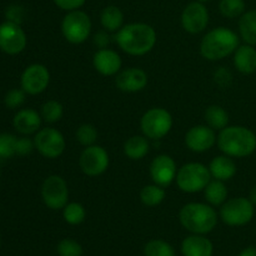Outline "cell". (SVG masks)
Masks as SVG:
<instances>
[{
  "mask_svg": "<svg viewBox=\"0 0 256 256\" xmlns=\"http://www.w3.org/2000/svg\"><path fill=\"white\" fill-rule=\"evenodd\" d=\"M115 42L126 54L142 56L154 49L156 44V32L152 25L145 22H132L116 32Z\"/></svg>",
  "mask_w": 256,
  "mask_h": 256,
  "instance_id": "cell-1",
  "label": "cell"
},
{
  "mask_svg": "<svg viewBox=\"0 0 256 256\" xmlns=\"http://www.w3.org/2000/svg\"><path fill=\"white\" fill-rule=\"evenodd\" d=\"M216 144L228 156L246 158L256 150V135L249 128L232 125L220 130Z\"/></svg>",
  "mask_w": 256,
  "mask_h": 256,
  "instance_id": "cell-2",
  "label": "cell"
},
{
  "mask_svg": "<svg viewBox=\"0 0 256 256\" xmlns=\"http://www.w3.org/2000/svg\"><path fill=\"white\" fill-rule=\"evenodd\" d=\"M239 35L232 29L225 26L215 28L210 30L202 40L200 54L204 59L218 62L234 54L239 48Z\"/></svg>",
  "mask_w": 256,
  "mask_h": 256,
  "instance_id": "cell-3",
  "label": "cell"
},
{
  "mask_svg": "<svg viewBox=\"0 0 256 256\" xmlns=\"http://www.w3.org/2000/svg\"><path fill=\"white\" fill-rule=\"evenodd\" d=\"M182 226L192 234L205 235L214 230L218 224V212L209 204L189 202L179 212Z\"/></svg>",
  "mask_w": 256,
  "mask_h": 256,
  "instance_id": "cell-4",
  "label": "cell"
},
{
  "mask_svg": "<svg viewBox=\"0 0 256 256\" xmlns=\"http://www.w3.org/2000/svg\"><path fill=\"white\" fill-rule=\"evenodd\" d=\"M175 182L182 192L195 194L204 192L206 185L212 182V174L209 168L202 162H188L178 170Z\"/></svg>",
  "mask_w": 256,
  "mask_h": 256,
  "instance_id": "cell-5",
  "label": "cell"
},
{
  "mask_svg": "<svg viewBox=\"0 0 256 256\" xmlns=\"http://www.w3.org/2000/svg\"><path fill=\"white\" fill-rule=\"evenodd\" d=\"M140 128L144 136L159 140L166 136L172 128V116L164 108H152L142 116Z\"/></svg>",
  "mask_w": 256,
  "mask_h": 256,
  "instance_id": "cell-6",
  "label": "cell"
},
{
  "mask_svg": "<svg viewBox=\"0 0 256 256\" xmlns=\"http://www.w3.org/2000/svg\"><path fill=\"white\" fill-rule=\"evenodd\" d=\"M254 214V204L248 198H232L220 208V218L229 226H244L252 222Z\"/></svg>",
  "mask_w": 256,
  "mask_h": 256,
  "instance_id": "cell-7",
  "label": "cell"
},
{
  "mask_svg": "<svg viewBox=\"0 0 256 256\" xmlns=\"http://www.w3.org/2000/svg\"><path fill=\"white\" fill-rule=\"evenodd\" d=\"M62 32L65 40L72 44H82L92 32V20L85 12H68L62 22Z\"/></svg>",
  "mask_w": 256,
  "mask_h": 256,
  "instance_id": "cell-8",
  "label": "cell"
},
{
  "mask_svg": "<svg viewBox=\"0 0 256 256\" xmlns=\"http://www.w3.org/2000/svg\"><path fill=\"white\" fill-rule=\"evenodd\" d=\"M42 198L44 204L52 210L64 209L69 202V188L64 178L50 175L42 185Z\"/></svg>",
  "mask_w": 256,
  "mask_h": 256,
  "instance_id": "cell-9",
  "label": "cell"
},
{
  "mask_svg": "<svg viewBox=\"0 0 256 256\" xmlns=\"http://www.w3.org/2000/svg\"><path fill=\"white\" fill-rule=\"evenodd\" d=\"M35 149L46 159H56L65 150V138L54 128H42L35 134Z\"/></svg>",
  "mask_w": 256,
  "mask_h": 256,
  "instance_id": "cell-10",
  "label": "cell"
},
{
  "mask_svg": "<svg viewBox=\"0 0 256 256\" xmlns=\"http://www.w3.org/2000/svg\"><path fill=\"white\" fill-rule=\"evenodd\" d=\"M110 164L109 154L99 145L86 146L79 158V166L85 175L90 178L104 174Z\"/></svg>",
  "mask_w": 256,
  "mask_h": 256,
  "instance_id": "cell-11",
  "label": "cell"
},
{
  "mask_svg": "<svg viewBox=\"0 0 256 256\" xmlns=\"http://www.w3.org/2000/svg\"><path fill=\"white\" fill-rule=\"evenodd\" d=\"M26 34L20 24L6 22L0 24V50L8 55H18L26 48Z\"/></svg>",
  "mask_w": 256,
  "mask_h": 256,
  "instance_id": "cell-12",
  "label": "cell"
},
{
  "mask_svg": "<svg viewBox=\"0 0 256 256\" xmlns=\"http://www.w3.org/2000/svg\"><path fill=\"white\" fill-rule=\"evenodd\" d=\"M50 82V72L45 65L32 64L20 76V88L29 95H39L46 90Z\"/></svg>",
  "mask_w": 256,
  "mask_h": 256,
  "instance_id": "cell-13",
  "label": "cell"
},
{
  "mask_svg": "<svg viewBox=\"0 0 256 256\" xmlns=\"http://www.w3.org/2000/svg\"><path fill=\"white\" fill-rule=\"evenodd\" d=\"M209 24V12L200 2H192L185 6L182 14V25L189 34H199L204 32Z\"/></svg>",
  "mask_w": 256,
  "mask_h": 256,
  "instance_id": "cell-14",
  "label": "cell"
},
{
  "mask_svg": "<svg viewBox=\"0 0 256 256\" xmlns=\"http://www.w3.org/2000/svg\"><path fill=\"white\" fill-rule=\"evenodd\" d=\"M149 172L154 184L162 188H168L176 179V162L170 155H158L150 164Z\"/></svg>",
  "mask_w": 256,
  "mask_h": 256,
  "instance_id": "cell-15",
  "label": "cell"
},
{
  "mask_svg": "<svg viewBox=\"0 0 256 256\" xmlns=\"http://www.w3.org/2000/svg\"><path fill=\"white\" fill-rule=\"evenodd\" d=\"M216 139L214 129L209 125H195L185 134V145L194 152H204L214 146Z\"/></svg>",
  "mask_w": 256,
  "mask_h": 256,
  "instance_id": "cell-16",
  "label": "cell"
},
{
  "mask_svg": "<svg viewBox=\"0 0 256 256\" xmlns=\"http://www.w3.org/2000/svg\"><path fill=\"white\" fill-rule=\"evenodd\" d=\"M148 74L140 68H129L119 72L115 78V85L125 92H138L148 85Z\"/></svg>",
  "mask_w": 256,
  "mask_h": 256,
  "instance_id": "cell-17",
  "label": "cell"
},
{
  "mask_svg": "<svg viewBox=\"0 0 256 256\" xmlns=\"http://www.w3.org/2000/svg\"><path fill=\"white\" fill-rule=\"evenodd\" d=\"M92 65L99 74L104 76H112L122 70V58L112 49H99L92 56Z\"/></svg>",
  "mask_w": 256,
  "mask_h": 256,
  "instance_id": "cell-18",
  "label": "cell"
},
{
  "mask_svg": "<svg viewBox=\"0 0 256 256\" xmlns=\"http://www.w3.org/2000/svg\"><path fill=\"white\" fill-rule=\"evenodd\" d=\"M42 115L34 109H22L15 114L12 125L22 135L36 134L42 125Z\"/></svg>",
  "mask_w": 256,
  "mask_h": 256,
  "instance_id": "cell-19",
  "label": "cell"
},
{
  "mask_svg": "<svg viewBox=\"0 0 256 256\" xmlns=\"http://www.w3.org/2000/svg\"><path fill=\"white\" fill-rule=\"evenodd\" d=\"M212 242L199 234L185 238L182 244V252L184 256H212Z\"/></svg>",
  "mask_w": 256,
  "mask_h": 256,
  "instance_id": "cell-20",
  "label": "cell"
},
{
  "mask_svg": "<svg viewBox=\"0 0 256 256\" xmlns=\"http://www.w3.org/2000/svg\"><path fill=\"white\" fill-rule=\"evenodd\" d=\"M234 65L242 74L250 75L256 72V49L249 44L239 45L234 52Z\"/></svg>",
  "mask_w": 256,
  "mask_h": 256,
  "instance_id": "cell-21",
  "label": "cell"
},
{
  "mask_svg": "<svg viewBox=\"0 0 256 256\" xmlns=\"http://www.w3.org/2000/svg\"><path fill=\"white\" fill-rule=\"evenodd\" d=\"M209 170L212 178L216 180H222V182H226V180L232 179L236 174V164L228 155H219V156H215L212 160L209 165Z\"/></svg>",
  "mask_w": 256,
  "mask_h": 256,
  "instance_id": "cell-22",
  "label": "cell"
},
{
  "mask_svg": "<svg viewBox=\"0 0 256 256\" xmlns=\"http://www.w3.org/2000/svg\"><path fill=\"white\" fill-rule=\"evenodd\" d=\"M150 144L146 136L134 135L129 138L124 144L125 156L132 160H142L149 154Z\"/></svg>",
  "mask_w": 256,
  "mask_h": 256,
  "instance_id": "cell-23",
  "label": "cell"
},
{
  "mask_svg": "<svg viewBox=\"0 0 256 256\" xmlns=\"http://www.w3.org/2000/svg\"><path fill=\"white\" fill-rule=\"evenodd\" d=\"M100 22H102V28L106 32H116L124 26V14L122 10L115 5H109L104 8L100 14Z\"/></svg>",
  "mask_w": 256,
  "mask_h": 256,
  "instance_id": "cell-24",
  "label": "cell"
},
{
  "mask_svg": "<svg viewBox=\"0 0 256 256\" xmlns=\"http://www.w3.org/2000/svg\"><path fill=\"white\" fill-rule=\"evenodd\" d=\"M239 32L240 38L249 44L256 45V10L245 12L239 19Z\"/></svg>",
  "mask_w": 256,
  "mask_h": 256,
  "instance_id": "cell-25",
  "label": "cell"
},
{
  "mask_svg": "<svg viewBox=\"0 0 256 256\" xmlns=\"http://www.w3.org/2000/svg\"><path fill=\"white\" fill-rule=\"evenodd\" d=\"M228 188L222 180H212L204 189V196L212 206H222L228 200Z\"/></svg>",
  "mask_w": 256,
  "mask_h": 256,
  "instance_id": "cell-26",
  "label": "cell"
},
{
  "mask_svg": "<svg viewBox=\"0 0 256 256\" xmlns=\"http://www.w3.org/2000/svg\"><path fill=\"white\" fill-rule=\"evenodd\" d=\"M205 122L214 130H222L229 125V114L219 105H210L205 110Z\"/></svg>",
  "mask_w": 256,
  "mask_h": 256,
  "instance_id": "cell-27",
  "label": "cell"
},
{
  "mask_svg": "<svg viewBox=\"0 0 256 256\" xmlns=\"http://www.w3.org/2000/svg\"><path fill=\"white\" fill-rule=\"evenodd\" d=\"M165 196H166V192H165L164 188L156 184L145 185L140 190V200H142V204L149 208H154L162 204Z\"/></svg>",
  "mask_w": 256,
  "mask_h": 256,
  "instance_id": "cell-28",
  "label": "cell"
},
{
  "mask_svg": "<svg viewBox=\"0 0 256 256\" xmlns=\"http://www.w3.org/2000/svg\"><path fill=\"white\" fill-rule=\"evenodd\" d=\"M86 216L85 208L79 202H68L62 209V218L69 225L82 224Z\"/></svg>",
  "mask_w": 256,
  "mask_h": 256,
  "instance_id": "cell-29",
  "label": "cell"
},
{
  "mask_svg": "<svg viewBox=\"0 0 256 256\" xmlns=\"http://www.w3.org/2000/svg\"><path fill=\"white\" fill-rule=\"evenodd\" d=\"M145 256H175V250L164 240H150L144 248Z\"/></svg>",
  "mask_w": 256,
  "mask_h": 256,
  "instance_id": "cell-30",
  "label": "cell"
},
{
  "mask_svg": "<svg viewBox=\"0 0 256 256\" xmlns=\"http://www.w3.org/2000/svg\"><path fill=\"white\" fill-rule=\"evenodd\" d=\"M62 114H64L62 105L56 100H49V102H45L42 106V112H40L42 120L49 122V124L59 122L62 118Z\"/></svg>",
  "mask_w": 256,
  "mask_h": 256,
  "instance_id": "cell-31",
  "label": "cell"
},
{
  "mask_svg": "<svg viewBox=\"0 0 256 256\" xmlns=\"http://www.w3.org/2000/svg\"><path fill=\"white\" fill-rule=\"evenodd\" d=\"M219 10L225 18L234 19L240 18L245 12L244 0H222L219 4Z\"/></svg>",
  "mask_w": 256,
  "mask_h": 256,
  "instance_id": "cell-32",
  "label": "cell"
},
{
  "mask_svg": "<svg viewBox=\"0 0 256 256\" xmlns=\"http://www.w3.org/2000/svg\"><path fill=\"white\" fill-rule=\"evenodd\" d=\"M16 140L18 138L9 132L0 134V159H9L16 155Z\"/></svg>",
  "mask_w": 256,
  "mask_h": 256,
  "instance_id": "cell-33",
  "label": "cell"
},
{
  "mask_svg": "<svg viewBox=\"0 0 256 256\" xmlns=\"http://www.w3.org/2000/svg\"><path fill=\"white\" fill-rule=\"evenodd\" d=\"M98 139V130L92 124H82L76 130V140L82 146H92Z\"/></svg>",
  "mask_w": 256,
  "mask_h": 256,
  "instance_id": "cell-34",
  "label": "cell"
},
{
  "mask_svg": "<svg viewBox=\"0 0 256 256\" xmlns=\"http://www.w3.org/2000/svg\"><path fill=\"white\" fill-rule=\"evenodd\" d=\"M56 252L59 256H82V248L78 242L72 239H62L58 244Z\"/></svg>",
  "mask_w": 256,
  "mask_h": 256,
  "instance_id": "cell-35",
  "label": "cell"
},
{
  "mask_svg": "<svg viewBox=\"0 0 256 256\" xmlns=\"http://www.w3.org/2000/svg\"><path fill=\"white\" fill-rule=\"evenodd\" d=\"M26 92L22 89H12L6 92L4 98V104L8 109H18L25 102Z\"/></svg>",
  "mask_w": 256,
  "mask_h": 256,
  "instance_id": "cell-36",
  "label": "cell"
},
{
  "mask_svg": "<svg viewBox=\"0 0 256 256\" xmlns=\"http://www.w3.org/2000/svg\"><path fill=\"white\" fill-rule=\"evenodd\" d=\"M34 148V140H30L29 138H20L16 140V155L20 156L29 155Z\"/></svg>",
  "mask_w": 256,
  "mask_h": 256,
  "instance_id": "cell-37",
  "label": "cell"
},
{
  "mask_svg": "<svg viewBox=\"0 0 256 256\" xmlns=\"http://www.w3.org/2000/svg\"><path fill=\"white\" fill-rule=\"evenodd\" d=\"M86 0H54L55 5L60 8L65 12H72V10H78L85 4Z\"/></svg>",
  "mask_w": 256,
  "mask_h": 256,
  "instance_id": "cell-38",
  "label": "cell"
},
{
  "mask_svg": "<svg viewBox=\"0 0 256 256\" xmlns=\"http://www.w3.org/2000/svg\"><path fill=\"white\" fill-rule=\"evenodd\" d=\"M6 20H9V22H16V24H20V22L22 20V6H18V5H12V6L8 8Z\"/></svg>",
  "mask_w": 256,
  "mask_h": 256,
  "instance_id": "cell-39",
  "label": "cell"
},
{
  "mask_svg": "<svg viewBox=\"0 0 256 256\" xmlns=\"http://www.w3.org/2000/svg\"><path fill=\"white\" fill-rule=\"evenodd\" d=\"M94 42L96 44L98 48L104 49V48H106L108 42H109V35H108L105 32H98L94 38Z\"/></svg>",
  "mask_w": 256,
  "mask_h": 256,
  "instance_id": "cell-40",
  "label": "cell"
},
{
  "mask_svg": "<svg viewBox=\"0 0 256 256\" xmlns=\"http://www.w3.org/2000/svg\"><path fill=\"white\" fill-rule=\"evenodd\" d=\"M239 256H256V248L255 246H249L245 248L244 250H242Z\"/></svg>",
  "mask_w": 256,
  "mask_h": 256,
  "instance_id": "cell-41",
  "label": "cell"
},
{
  "mask_svg": "<svg viewBox=\"0 0 256 256\" xmlns=\"http://www.w3.org/2000/svg\"><path fill=\"white\" fill-rule=\"evenodd\" d=\"M249 199H250V202L254 204V206H256V186H254L252 190H250Z\"/></svg>",
  "mask_w": 256,
  "mask_h": 256,
  "instance_id": "cell-42",
  "label": "cell"
},
{
  "mask_svg": "<svg viewBox=\"0 0 256 256\" xmlns=\"http://www.w3.org/2000/svg\"><path fill=\"white\" fill-rule=\"evenodd\" d=\"M198 2H209V0H198Z\"/></svg>",
  "mask_w": 256,
  "mask_h": 256,
  "instance_id": "cell-43",
  "label": "cell"
},
{
  "mask_svg": "<svg viewBox=\"0 0 256 256\" xmlns=\"http://www.w3.org/2000/svg\"><path fill=\"white\" fill-rule=\"evenodd\" d=\"M0 246H2V238H0Z\"/></svg>",
  "mask_w": 256,
  "mask_h": 256,
  "instance_id": "cell-44",
  "label": "cell"
}]
</instances>
